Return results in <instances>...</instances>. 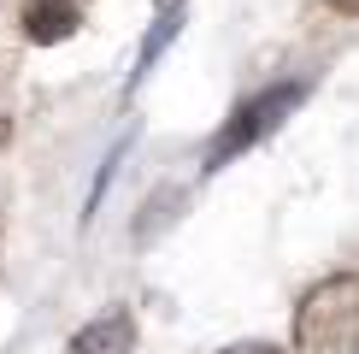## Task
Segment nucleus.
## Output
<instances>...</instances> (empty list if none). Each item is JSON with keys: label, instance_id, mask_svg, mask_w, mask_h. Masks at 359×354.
<instances>
[{"label": "nucleus", "instance_id": "5", "mask_svg": "<svg viewBox=\"0 0 359 354\" xmlns=\"http://www.w3.org/2000/svg\"><path fill=\"white\" fill-rule=\"evenodd\" d=\"M71 29H77V12H71L65 0H36V6L24 12V36L41 41V48H48V41H65Z\"/></svg>", "mask_w": 359, "mask_h": 354}, {"label": "nucleus", "instance_id": "9", "mask_svg": "<svg viewBox=\"0 0 359 354\" xmlns=\"http://www.w3.org/2000/svg\"><path fill=\"white\" fill-rule=\"evenodd\" d=\"M330 6H336V12H353V18H359V0H330Z\"/></svg>", "mask_w": 359, "mask_h": 354}, {"label": "nucleus", "instance_id": "6", "mask_svg": "<svg viewBox=\"0 0 359 354\" xmlns=\"http://www.w3.org/2000/svg\"><path fill=\"white\" fill-rule=\"evenodd\" d=\"M130 142H136V130H124V136L112 142V154L100 159V171H95V189H88V201H83V225H88V218L100 213V195H107V189H112V177H118V166H124V154H130Z\"/></svg>", "mask_w": 359, "mask_h": 354}, {"label": "nucleus", "instance_id": "3", "mask_svg": "<svg viewBox=\"0 0 359 354\" xmlns=\"http://www.w3.org/2000/svg\"><path fill=\"white\" fill-rule=\"evenodd\" d=\"M65 354H136V319H130L124 307H107V313H95L77 336H71Z\"/></svg>", "mask_w": 359, "mask_h": 354}, {"label": "nucleus", "instance_id": "7", "mask_svg": "<svg viewBox=\"0 0 359 354\" xmlns=\"http://www.w3.org/2000/svg\"><path fill=\"white\" fill-rule=\"evenodd\" d=\"M12 142V88H6V77H0V148Z\"/></svg>", "mask_w": 359, "mask_h": 354}, {"label": "nucleus", "instance_id": "1", "mask_svg": "<svg viewBox=\"0 0 359 354\" xmlns=\"http://www.w3.org/2000/svg\"><path fill=\"white\" fill-rule=\"evenodd\" d=\"M294 348L301 354H353L359 348V277H324L294 307Z\"/></svg>", "mask_w": 359, "mask_h": 354}, {"label": "nucleus", "instance_id": "2", "mask_svg": "<svg viewBox=\"0 0 359 354\" xmlns=\"http://www.w3.org/2000/svg\"><path fill=\"white\" fill-rule=\"evenodd\" d=\"M301 100H306V83H271L265 95H253L248 107H236V118L224 124V136L212 142V154H206V171H218V166H230L236 154L259 148V142L283 124V118L301 107Z\"/></svg>", "mask_w": 359, "mask_h": 354}, {"label": "nucleus", "instance_id": "8", "mask_svg": "<svg viewBox=\"0 0 359 354\" xmlns=\"http://www.w3.org/2000/svg\"><path fill=\"white\" fill-rule=\"evenodd\" d=\"M224 354H283V348H271V343H230Z\"/></svg>", "mask_w": 359, "mask_h": 354}, {"label": "nucleus", "instance_id": "4", "mask_svg": "<svg viewBox=\"0 0 359 354\" xmlns=\"http://www.w3.org/2000/svg\"><path fill=\"white\" fill-rule=\"evenodd\" d=\"M183 18H189V6H183V0H177V6H165V12L154 18V29H147V36H142V48H136V65H130V95H136V88L147 83V71H154L159 59H165V48H171V41L183 36Z\"/></svg>", "mask_w": 359, "mask_h": 354}]
</instances>
